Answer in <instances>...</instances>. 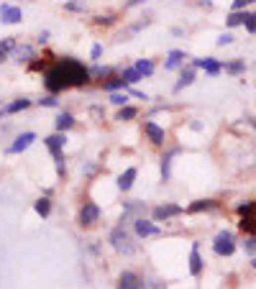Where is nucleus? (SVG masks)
<instances>
[{
    "label": "nucleus",
    "instance_id": "obj_1",
    "mask_svg": "<svg viewBox=\"0 0 256 289\" xmlns=\"http://www.w3.org/2000/svg\"><path fill=\"white\" fill-rule=\"evenodd\" d=\"M85 85H90V69L80 59L64 56L44 72V87L51 95L62 93V90H69V87H85Z\"/></svg>",
    "mask_w": 256,
    "mask_h": 289
},
{
    "label": "nucleus",
    "instance_id": "obj_2",
    "mask_svg": "<svg viewBox=\"0 0 256 289\" xmlns=\"http://www.w3.org/2000/svg\"><path fill=\"white\" fill-rule=\"evenodd\" d=\"M110 246L118 251V253H123V256H131V253H136V243H133V236L128 233V228L126 223H118L113 231H110Z\"/></svg>",
    "mask_w": 256,
    "mask_h": 289
},
{
    "label": "nucleus",
    "instance_id": "obj_3",
    "mask_svg": "<svg viewBox=\"0 0 256 289\" xmlns=\"http://www.w3.org/2000/svg\"><path fill=\"white\" fill-rule=\"evenodd\" d=\"M47 148H49V154L54 156V164H56V172L59 174H64L67 172V164H64V154H62V148H64V144H67V136H64V131H56V133H51L47 141Z\"/></svg>",
    "mask_w": 256,
    "mask_h": 289
},
{
    "label": "nucleus",
    "instance_id": "obj_4",
    "mask_svg": "<svg viewBox=\"0 0 256 289\" xmlns=\"http://www.w3.org/2000/svg\"><path fill=\"white\" fill-rule=\"evenodd\" d=\"M213 251L218 256H233L236 253V238H233V233L231 231H220L215 236V241H213Z\"/></svg>",
    "mask_w": 256,
    "mask_h": 289
},
{
    "label": "nucleus",
    "instance_id": "obj_5",
    "mask_svg": "<svg viewBox=\"0 0 256 289\" xmlns=\"http://www.w3.org/2000/svg\"><path fill=\"white\" fill-rule=\"evenodd\" d=\"M98 220H100V207H98L95 202H85V205L80 207V212H77L80 228H90V225H95Z\"/></svg>",
    "mask_w": 256,
    "mask_h": 289
},
{
    "label": "nucleus",
    "instance_id": "obj_6",
    "mask_svg": "<svg viewBox=\"0 0 256 289\" xmlns=\"http://www.w3.org/2000/svg\"><path fill=\"white\" fill-rule=\"evenodd\" d=\"M23 21V10L21 5H10V3H0V23L5 26H16Z\"/></svg>",
    "mask_w": 256,
    "mask_h": 289
},
{
    "label": "nucleus",
    "instance_id": "obj_7",
    "mask_svg": "<svg viewBox=\"0 0 256 289\" xmlns=\"http://www.w3.org/2000/svg\"><path fill=\"white\" fill-rule=\"evenodd\" d=\"M182 212H185V207H182V205L167 202V205H156V207L152 210V218H154L156 223H161V220H169V218H177V215H182Z\"/></svg>",
    "mask_w": 256,
    "mask_h": 289
},
{
    "label": "nucleus",
    "instance_id": "obj_8",
    "mask_svg": "<svg viewBox=\"0 0 256 289\" xmlns=\"http://www.w3.org/2000/svg\"><path fill=\"white\" fill-rule=\"evenodd\" d=\"M133 233H136L139 238H149V236H161V228L154 225L152 220H146V218H133Z\"/></svg>",
    "mask_w": 256,
    "mask_h": 289
},
{
    "label": "nucleus",
    "instance_id": "obj_9",
    "mask_svg": "<svg viewBox=\"0 0 256 289\" xmlns=\"http://www.w3.org/2000/svg\"><path fill=\"white\" fill-rule=\"evenodd\" d=\"M144 133L149 136V141H152L154 146H164V141H167V131H164L161 126H156L154 120H146L144 123Z\"/></svg>",
    "mask_w": 256,
    "mask_h": 289
},
{
    "label": "nucleus",
    "instance_id": "obj_10",
    "mask_svg": "<svg viewBox=\"0 0 256 289\" xmlns=\"http://www.w3.org/2000/svg\"><path fill=\"white\" fill-rule=\"evenodd\" d=\"M118 287L120 289H144L146 282H144V277H139L136 271H123L118 277Z\"/></svg>",
    "mask_w": 256,
    "mask_h": 289
},
{
    "label": "nucleus",
    "instance_id": "obj_11",
    "mask_svg": "<svg viewBox=\"0 0 256 289\" xmlns=\"http://www.w3.org/2000/svg\"><path fill=\"white\" fill-rule=\"evenodd\" d=\"M34 141H36V133H34V131H26V133H21L18 139L8 146V154H21V151H26Z\"/></svg>",
    "mask_w": 256,
    "mask_h": 289
},
{
    "label": "nucleus",
    "instance_id": "obj_12",
    "mask_svg": "<svg viewBox=\"0 0 256 289\" xmlns=\"http://www.w3.org/2000/svg\"><path fill=\"white\" fill-rule=\"evenodd\" d=\"M136 177H139V169H136V166H128V169L118 177V190L120 192H128L133 187V182H136Z\"/></svg>",
    "mask_w": 256,
    "mask_h": 289
},
{
    "label": "nucleus",
    "instance_id": "obj_13",
    "mask_svg": "<svg viewBox=\"0 0 256 289\" xmlns=\"http://www.w3.org/2000/svg\"><path fill=\"white\" fill-rule=\"evenodd\" d=\"M190 274H192V277H200V274H203L200 243H192V251H190Z\"/></svg>",
    "mask_w": 256,
    "mask_h": 289
},
{
    "label": "nucleus",
    "instance_id": "obj_14",
    "mask_svg": "<svg viewBox=\"0 0 256 289\" xmlns=\"http://www.w3.org/2000/svg\"><path fill=\"white\" fill-rule=\"evenodd\" d=\"M185 51L182 49H172L169 54H167V62H164V69H167V72H172V69H179V67H182V62H185Z\"/></svg>",
    "mask_w": 256,
    "mask_h": 289
},
{
    "label": "nucleus",
    "instance_id": "obj_15",
    "mask_svg": "<svg viewBox=\"0 0 256 289\" xmlns=\"http://www.w3.org/2000/svg\"><path fill=\"white\" fill-rule=\"evenodd\" d=\"M218 207H220V202H215V200H195V202L187 207V212L198 215V212H210V210H218Z\"/></svg>",
    "mask_w": 256,
    "mask_h": 289
},
{
    "label": "nucleus",
    "instance_id": "obj_16",
    "mask_svg": "<svg viewBox=\"0 0 256 289\" xmlns=\"http://www.w3.org/2000/svg\"><path fill=\"white\" fill-rule=\"evenodd\" d=\"M13 56H16V62H28V59L36 56V49L28 47V44H16V49H13Z\"/></svg>",
    "mask_w": 256,
    "mask_h": 289
},
{
    "label": "nucleus",
    "instance_id": "obj_17",
    "mask_svg": "<svg viewBox=\"0 0 256 289\" xmlns=\"http://www.w3.org/2000/svg\"><path fill=\"white\" fill-rule=\"evenodd\" d=\"M177 154H179V148H169L167 154L161 156V179L164 182L172 177V156H177Z\"/></svg>",
    "mask_w": 256,
    "mask_h": 289
},
{
    "label": "nucleus",
    "instance_id": "obj_18",
    "mask_svg": "<svg viewBox=\"0 0 256 289\" xmlns=\"http://www.w3.org/2000/svg\"><path fill=\"white\" fill-rule=\"evenodd\" d=\"M149 23H152V18H141V21H136V23H133V26H128V28H126V31H120V36H118V39H123V41H128L131 36H136V34L141 31V28H146Z\"/></svg>",
    "mask_w": 256,
    "mask_h": 289
},
{
    "label": "nucleus",
    "instance_id": "obj_19",
    "mask_svg": "<svg viewBox=\"0 0 256 289\" xmlns=\"http://www.w3.org/2000/svg\"><path fill=\"white\" fill-rule=\"evenodd\" d=\"M249 18V10H231V16L225 18V26L236 28V26H244V21Z\"/></svg>",
    "mask_w": 256,
    "mask_h": 289
},
{
    "label": "nucleus",
    "instance_id": "obj_20",
    "mask_svg": "<svg viewBox=\"0 0 256 289\" xmlns=\"http://www.w3.org/2000/svg\"><path fill=\"white\" fill-rule=\"evenodd\" d=\"M203 69H205V74H210V77H218V74L223 72V62H218V59H210V56H205Z\"/></svg>",
    "mask_w": 256,
    "mask_h": 289
},
{
    "label": "nucleus",
    "instance_id": "obj_21",
    "mask_svg": "<svg viewBox=\"0 0 256 289\" xmlns=\"http://www.w3.org/2000/svg\"><path fill=\"white\" fill-rule=\"evenodd\" d=\"M74 126V115L72 113H59L56 120H54V128L56 131H69Z\"/></svg>",
    "mask_w": 256,
    "mask_h": 289
},
{
    "label": "nucleus",
    "instance_id": "obj_22",
    "mask_svg": "<svg viewBox=\"0 0 256 289\" xmlns=\"http://www.w3.org/2000/svg\"><path fill=\"white\" fill-rule=\"evenodd\" d=\"M192 82H195V67H190V69H182V77H179V82L174 85V93H179V90L190 87Z\"/></svg>",
    "mask_w": 256,
    "mask_h": 289
},
{
    "label": "nucleus",
    "instance_id": "obj_23",
    "mask_svg": "<svg viewBox=\"0 0 256 289\" xmlns=\"http://www.w3.org/2000/svg\"><path fill=\"white\" fill-rule=\"evenodd\" d=\"M26 108H31V100L28 97H21V100H13L10 105H5V115H13V113H21Z\"/></svg>",
    "mask_w": 256,
    "mask_h": 289
},
{
    "label": "nucleus",
    "instance_id": "obj_24",
    "mask_svg": "<svg viewBox=\"0 0 256 289\" xmlns=\"http://www.w3.org/2000/svg\"><path fill=\"white\" fill-rule=\"evenodd\" d=\"M34 210L39 212L41 218H49L51 215V200H49V197H39V200L34 202Z\"/></svg>",
    "mask_w": 256,
    "mask_h": 289
},
{
    "label": "nucleus",
    "instance_id": "obj_25",
    "mask_svg": "<svg viewBox=\"0 0 256 289\" xmlns=\"http://www.w3.org/2000/svg\"><path fill=\"white\" fill-rule=\"evenodd\" d=\"M223 69L228 72V74H244L246 72V62H244V59H233V62L223 64Z\"/></svg>",
    "mask_w": 256,
    "mask_h": 289
},
{
    "label": "nucleus",
    "instance_id": "obj_26",
    "mask_svg": "<svg viewBox=\"0 0 256 289\" xmlns=\"http://www.w3.org/2000/svg\"><path fill=\"white\" fill-rule=\"evenodd\" d=\"M128 87V82L123 80V77H113V80H108V82H102V90H108V93H115V90H126Z\"/></svg>",
    "mask_w": 256,
    "mask_h": 289
},
{
    "label": "nucleus",
    "instance_id": "obj_27",
    "mask_svg": "<svg viewBox=\"0 0 256 289\" xmlns=\"http://www.w3.org/2000/svg\"><path fill=\"white\" fill-rule=\"evenodd\" d=\"M110 74H113L110 67H100V64L90 67V80H102V77H110Z\"/></svg>",
    "mask_w": 256,
    "mask_h": 289
},
{
    "label": "nucleus",
    "instance_id": "obj_28",
    "mask_svg": "<svg viewBox=\"0 0 256 289\" xmlns=\"http://www.w3.org/2000/svg\"><path fill=\"white\" fill-rule=\"evenodd\" d=\"M120 77H123L128 85H136V82H141V80H144V74H141L136 67H131V69H123V74H120Z\"/></svg>",
    "mask_w": 256,
    "mask_h": 289
},
{
    "label": "nucleus",
    "instance_id": "obj_29",
    "mask_svg": "<svg viewBox=\"0 0 256 289\" xmlns=\"http://www.w3.org/2000/svg\"><path fill=\"white\" fill-rule=\"evenodd\" d=\"M136 69L144 74V77H152V74H154V62H152V59H139Z\"/></svg>",
    "mask_w": 256,
    "mask_h": 289
},
{
    "label": "nucleus",
    "instance_id": "obj_30",
    "mask_svg": "<svg viewBox=\"0 0 256 289\" xmlns=\"http://www.w3.org/2000/svg\"><path fill=\"white\" fill-rule=\"evenodd\" d=\"M93 23L95 26H113V23H118V16H115V13H102V16L93 18Z\"/></svg>",
    "mask_w": 256,
    "mask_h": 289
},
{
    "label": "nucleus",
    "instance_id": "obj_31",
    "mask_svg": "<svg viewBox=\"0 0 256 289\" xmlns=\"http://www.w3.org/2000/svg\"><path fill=\"white\" fill-rule=\"evenodd\" d=\"M136 115H139V110H136V108H128V105H120V110H118L115 120H133Z\"/></svg>",
    "mask_w": 256,
    "mask_h": 289
},
{
    "label": "nucleus",
    "instance_id": "obj_32",
    "mask_svg": "<svg viewBox=\"0 0 256 289\" xmlns=\"http://www.w3.org/2000/svg\"><path fill=\"white\" fill-rule=\"evenodd\" d=\"M241 248H244V253H249V256H256V236H254V233H249V236H246V241L241 243Z\"/></svg>",
    "mask_w": 256,
    "mask_h": 289
},
{
    "label": "nucleus",
    "instance_id": "obj_33",
    "mask_svg": "<svg viewBox=\"0 0 256 289\" xmlns=\"http://www.w3.org/2000/svg\"><path fill=\"white\" fill-rule=\"evenodd\" d=\"M110 102L113 105H128V95H126V90H115V93H110Z\"/></svg>",
    "mask_w": 256,
    "mask_h": 289
},
{
    "label": "nucleus",
    "instance_id": "obj_34",
    "mask_svg": "<svg viewBox=\"0 0 256 289\" xmlns=\"http://www.w3.org/2000/svg\"><path fill=\"white\" fill-rule=\"evenodd\" d=\"M64 10H69V13H82L85 10V0H67Z\"/></svg>",
    "mask_w": 256,
    "mask_h": 289
},
{
    "label": "nucleus",
    "instance_id": "obj_35",
    "mask_svg": "<svg viewBox=\"0 0 256 289\" xmlns=\"http://www.w3.org/2000/svg\"><path fill=\"white\" fill-rule=\"evenodd\" d=\"M236 212H238V215H251V218H256V202L238 205V207H236Z\"/></svg>",
    "mask_w": 256,
    "mask_h": 289
},
{
    "label": "nucleus",
    "instance_id": "obj_36",
    "mask_svg": "<svg viewBox=\"0 0 256 289\" xmlns=\"http://www.w3.org/2000/svg\"><path fill=\"white\" fill-rule=\"evenodd\" d=\"M0 49L8 51V54H13V49H16V36H8V39H3V41H0Z\"/></svg>",
    "mask_w": 256,
    "mask_h": 289
},
{
    "label": "nucleus",
    "instance_id": "obj_37",
    "mask_svg": "<svg viewBox=\"0 0 256 289\" xmlns=\"http://www.w3.org/2000/svg\"><path fill=\"white\" fill-rule=\"evenodd\" d=\"M244 26H246L249 34H256V13H249V18L244 21Z\"/></svg>",
    "mask_w": 256,
    "mask_h": 289
},
{
    "label": "nucleus",
    "instance_id": "obj_38",
    "mask_svg": "<svg viewBox=\"0 0 256 289\" xmlns=\"http://www.w3.org/2000/svg\"><path fill=\"white\" fill-rule=\"evenodd\" d=\"M39 105H41V108H56L59 102H56L54 95H47V97H41V100H39Z\"/></svg>",
    "mask_w": 256,
    "mask_h": 289
},
{
    "label": "nucleus",
    "instance_id": "obj_39",
    "mask_svg": "<svg viewBox=\"0 0 256 289\" xmlns=\"http://www.w3.org/2000/svg\"><path fill=\"white\" fill-rule=\"evenodd\" d=\"M49 69V62L41 59V62H31V72H47Z\"/></svg>",
    "mask_w": 256,
    "mask_h": 289
},
{
    "label": "nucleus",
    "instance_id": "obj_40",
    "mask_svg": "<svg viewBox=\"0 0 256 289\" xmlns=\"http://www.w3.org/2000/svg\"><path fill=\"white\" fill-rule=\"evenodd\" d=\"M215 44H218V47H228V44H233V36L231 34H220Z\"/></svg>",
    "mask_w": 256,
    "mask_h": 289
},
{
    "label": "nucleus",
    "instance_id": "obj_41",
    "mask_svg": "<svg viewBox=\"0 0 256 289\" xmlns=\"http://www.w3.org/2000/svg\"><path fill=\"white\" fill-rule=\"evenodd\" d=\"M251 3H256V0H233V5H231V8H233V10H244V8L251 5Z\"/></svg>",
    "mask_w": 256,
    "mask_h": 289
},
{
    "label": "nucleus",
    "instance_id": "obj_42",
    "mask_svg": "<svg viewBox=\"0 0 256 289\" xmlns=\"http://www.w3.org/2000/svg\"><path fill=\"white\" fill-rule=\"evenodd\" d=\"M100 54H102V47H100V44H95V47H93V51H90V56H93L95 62H98V59H100Z\"/></svg>",
    "mask_w": 256,
    "mask_h": 289
},
{
    "label": "nucleus",
    "instance_id": "obj_43",
    "mask_svg": "<svg viewBox=\"0 0 256 289\" xmlns=\"http://www.w3.org/2000/svg\"><path fill=\"white\" fill-rule=\"evenodd\" d=\"M144 3H149V0H126L123 8H136V5H144Z\"/></svg>",
    "mask_w": 256,
    "mask_h": 289
},
{
    "label": "nucleus",
    "instance_id": "obj_44",
    "mask_svg": "<svg viewBox=\"0 0 256 289\" xmlns=\"http://www.w3.org/2000/svg\"><path fill=\"white\" fill-rule=\"evenodd\" d=\"M98 169V164H85V174H93Z\"/></svg>",
    "mask_w": 256,
    "mask_h": 289
},
{
    "label": "nucleus",
    "instance_id": "obj_45",
    "mask_svg": "<svg viewBox=\"0 0 256 289\" xmlns=\"http://www.w3.org/2000/svg\"><path fill=\"white\" fill-rule=\"evenodd\" d=\"M190 128H192V131H203V123H200V120H192Z\"/></svg>",
    "mask_w": 256,
    "mask_h": 289
},
{
    "label": "nucleus",
    "instance_id": "obj_46",
    "mask_svg": "<svg viewBox=\"0 0 256 289\" xmlns=\"http://www.w3.org/2000/svg\"><path fill=\"white\" fill-rule=\"evenodd\" d=\"M39 41L47 44V41H49V31H41V34H39Z\"/></svg>",
    "mask_w": 256,
    "mask_h": 289
},
{
    "label": "nucleus",
    "instance_id": "obj_47",
    "mask_svg": "<svg viewBox=\"0 0 256 289\" xmlns=\"http://www.w3.org/2000/svg\"><path fill=\"white\" fill-rule=\"evenodd\" d=\"M5 59H8V51H3V49H0V64H3Z\"/></svg>",
    "mask_w": 256,
    "mask_h": 289
},
{
    "label": "nucleus",
    "instance_id": "obj_48",
    "mask_svg": "<svg viewBox=\"0 0 256 289\" xmlns=\"http://www.w3.org/2000/svg\"><path fill=\"white\" fill-rule=\"evenodd\" d=\"M3 115H5V105H3V102H0V118H3Z\"/></svg>",
    "mask_w": 256,
    "mask_h": 289
},
{
    "label": "nucleus",
    "instance_id": "obj_49",
    "mask_svg": "<svg viewBox=\"0 0 256 289\" xmlns=\"http://www.w3.org/2000/svg\"><path fill=\"white\" fill-rule=\"evenodd\" d=\"M251 266L256 269V256H251Z\"/></svg>",
    "mask_w": 256,
    "mask_h": 289
}]
</instances>
